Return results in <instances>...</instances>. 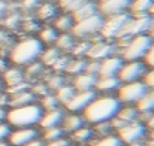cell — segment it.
I'll return each instance as SVG.
<instances>
[{
	"instance_id": "1",
	"label": "cell",
	"mask_w": 154,
	"mask_h": 146,
	"mask_svg": "<svg viewBox=\"0 0 154 146\" xmlns=\"http://www.w3.org/2000/svg\"><path fill=\"white\" fill-rule=\"evenodd\" d=\"M121 103L115 96H96L90 101V104L82 110V116L88 124H100L109 122L120 110Z\"/></svg>"
},
{
	"instance_id": "2",
	"label": "cell",
	"mask_w": 154,
	"mask_h": 146,
	"mask_svg": "<svg viewBox=\"0 0 154 146\" xmlns=\"http://www.w3.org/2000/svg\"><path fill=\"white\" fill-rule=\"evenodd\" d=\"M44 113V109L38 103H30L24 106H17L12 107L11 110L6 112V121L9 125L15 128H23V127H35L39 124V119Z\"/></svg>"
},
{
	"instance_id": "3",
	"label": "cell",
	"mask_w": 154,
	"mask_h": 146,
	"mask_svg": "<svg viewBox=\"0 0 154 146\" xmlns=\"http://www.w3.org/2000/svg\"><path fill=\"white\" fill-rule=\"evenodd\" d=\"M44 51V43L38 37H26L14 45L11 60L17 66H27L35 63Z\"/></svg>"
},
{
	"instance_id": "4",
	"label": "cell",
	"mask_w": 154,
	"mask_h": 146,
	"mask_svg": "<svg viewBox=\"0 0 154 146\" xmlns=\"http://www.w3.org/2000/svg\"><path fill=\"white\" fill-rule=\"evenodd\" d=\"M120 42V57L123 61H136L144 60L148 49L153 45V37L150 34H139L133 36L127 40H118Z\"/></svg>"
},
{
	"instance_id": "5",
	"label": "cell",
	"mask_w": 154,
	"mask_h": 146,
	"mask_svg": "<svg viewBox=\"0 0 154 146\" xmlns=\"http://www.w3.org/2000/svg\"><path fill=\"white\" fill-rule=\"evenodd\" d=\"M154 22V16L147 13V15H130L127 22L124 24L121 33L115 40H127L133 36L139 34H148Z\"/></svg>"
},
{
	"instance_id": "6",
	"label": "cell",
	"mask_w": 154,
	"mask_h": 146,
	"mask_svg": "<svg viewBox=\"0 0 154 146\" xmlns=\"http://www.w3.org/2000/svg\"><path fill=\"white\" fill-rule=\"evenodd\" d=\"M103 18L99 12L91 15V16H87L84 19H79V21H75L73 27H72V36L73 37H79V39H84V37H90V36H94V34H99L100 28H102L103 24Z\"/></svg>"
},
{
	"instance_id": "7",
	"label": "cell",
	"mask_w": 154,
	"mask_h": 146,
	"mask_svg": "<svg viewBox=\"0 0 154 146\" xmlns=\"http://www.w3.org/2000/svg\"><path fill=\"white\" fill-rule=\"evenodd\" d=\"M148 91L144 81H135V82H126L121 84L117 90V98L121 104H136L142 96Z\"/></svg>"
},
{
	"instance_id": "8",
	"label": "cell",
	"mask_w": 154,
	"mask_h": 146,
	"mask_svg": "<svg viewBox=\"0 0 154 146\" xmlns=\"http://www.w3.org/2000/svg\"><path fill=\"white\" fill-rule=\"evenodd\" d=\"M130 13L126 12V13H118V15H112V16H105L103 18V24L102 28L99 31V36L102 39L106 40H112V39H117L118 34L121 33L124 24L127 22Z\"/></svg>"
},
{
	"instance_id": "9",
	"label": "cell",
	"mask_w": 154,
	"mask_h": 146,
	"mask_svg": "<svg viewBox=\"0 0 154 146\" xmlns=\"http://www.w3.org/2000/svg\"><path fill=\"white\" fill-rule=\"evenodd\" d=\"M147 72V64L142 60H136V61H124L117 78L120 79L121 84L126 82H135V81H141L144 78Z\"/></svg>"
},
{
	"instance_id": "10",
	"label": "cell",
	"mask_w": 154,
	"mask_h": 146,
	"mask_svg": "<svg viewBox=\"0 0 154 146\" xmlns=\"http://www.w3.org/2000/svg\"><path fill=\"white\" fill-rule=\"evenodd\" d=\"M147 133V127L144 122H141L139 119L138 121H133V122H129L126 124L124 127H121L118 130V137L123 143H127V145H135L138 143Z\"/></svg>"
},
{
	"instance_id": "11",
	"label": "cell",
	"mask_w": 154,
	"mask_h": 146,
	"mask_svg": "<svg viewBox=\"0 0 154 146\" xmlns=\"http://www.w3.org/2000/svg\"><path fill=\"white\" fill-rule=\"evenodd\" d=\"M96 96H97V94H96L94 90H90V91H76V93L73 94V97L64 104V107H66L69 112H72V113L82 112Z\"/></svg>"
},
{
	"instance_id": "12",
	"label": "cell",
	"mask_w": 154,
	"mask_h": 146,
	"mask_svg": "<svg viewBox=\"0 0 154 146\" xmlns=\"http://www.w3.org/2000/svg\"><path fill=\"white\" fill-rule=\"evenodd\" d=\"M132 0H103L97 4L99 13L102 16H112L118 13H126L129 10Z\"/></svg>"
},
{
	"instance_id": "13",
	"label": "cell",
	"mask_w": 154,
	"mask_h": 146,
	"mask_svg": "<svg viewBox=\"0 0 154 146\" xmlns=\"http://www.w3.org/2000/svg\"><path fill=\"white\" fill-rule=\"evenodd\" d=\"M36 137H39V133L35 127H23V128H17V130L11 131L8 139H9V145L26 146L29 142H32Z\"/></svg>"
},
{
	"instance_id": "14",
	"label": "cell",
	"mask_w": 154,
	"mask_h": 146,
	"mask_svg": "<svg viewBox=\"0 0 154 146\" xmlns=\"http://www.w3.org/2000/svg\"><path fill=\"white\" fill-rule=\"evenodd\" d=\"M123 63L124 61L120 55H109V57L103 58V60H100L97 76H117Z\"/></svg>"
},
{
	"instance_id": "15",
	"label": "cell",
	"mask_w": 154,
	"mask_h": 146,
	"mask_svg": "<svg viewBox=\"0 0 154 146\" xmlns=\"http://www.w3.org/2000/svg\"><path fill=\"white\" fill-rule=\"evenodd\" d=\"M135 107L139 112V118L138 119L145 124L148 121V118L151 116V113H154V90H148L142 96V98L135 104Z\"/></svg>"
},
{
	"instance_id": "16",
	"label": "cell",
	"mask_w": 154,
	"mask_h": 146,
	"mask_svg": "<svg viewBox=\"0 0 154 146\" xmlns=\"http://www.w3.org/2000/svg\"><path fill=\"white\" fill-rule=\"evenodd\" d=\"M64 118V113L60 107H54V109H50V110H44L41 119H39V125L47 130V128H52V127H58L61 124Z\"/></svg>"
},
{
	"instance_id": "17",
	"label": "cell",
	"mask_w": 154,
	"mask_h": 146,
	"mask_svg": "<svg viewBox=\"0 0 154 146\" xmlns=\"http://www.w3.org/2000/svg\"><path fill=\"white\" fill-rule=\"evenodd\" d=\"M114 51H115L114 46L109 45V43H106V42H103V39H102V40L94 42V43L90 45V48L87 51V57H88L90 60H97V61H100V60L109 57V55H114Z\"/></svg>"
},
{
	"instance_id": "18",
	"label": "cell",
	"mask_w": 154,
	"mask_h": 146,
	"mask_svg": "<svg viewBox=\"0 0 154 146\" xmlns=\"http://www.w3.org/2000/svg\"><path fill=\"white\" fill-rule=\"evenodd\" d=\"M96 81H97V76L82 72V73H78L73 76L72 87L75 88V91H90V90H94Z\"/></svg>"
},
{
	"instance_id": "19",
	"label": "cell",
	"mask_w": 154,
	"mask_h": 146,
	"mask_svg": "<svg viewBox=\"0 0 154 146\" xmlns=\"http://www.w3.org/2000/svg\"><path fill=\"white\" fill-rule=\"evenodd\" d=\"M120 85H121V82H120V79L117 76H97L94 90L108 94V93L117 91Z\"/></svg>"
},
{
	"instance_id": "20",
	"label": "cell",
	"mask_w": 154,
	"mask_h": 146,
	"mask_svg": "<svg viewBox=\"0 0 154 146\" xmlns=\"http://www.w3.org/2000/svg\"><path fill=\"white\" fill-rule=\"evenodd\" d=\"M84 125H85V119L79 113H70V115L64 116L61 121V128H63V131H67V133H73Z\"/></svg>"
},
{
	"instance_id": "21",
	"label": "cell",
	"mask_w": 154,
	"mask_h": 146,
	"mask_svg": "<svg viewBox=\"0 0 154 146\" xmlns=\"http://www.w3.org/2000/svg\"><path fill=\"white\" fill-rule=\"evenodd\" d=\"M97 12H99L97 4L93 3V1H90V0H85V1H84L75 12H72L70 15L73 16L75 21H79V19H84V18H87V16H91V15H94V13H97Z\"/></svg>"
},
{
	"instance_id": "22",
	"label": "cell",
	"mask_w": 154,
	"mask_h": 146,
	"mask_svg": "<svg viewBox=\"0 0 154 146\" xmlns=\"http://www.w3.org/2000/svg\"><path fill=\"white\" fill-rule=\"evenodd\" d=\"M153 3L154 0H132L130 6H129L130 15H147V13H150Z\"/></svg>"
},
{
	"instance_id": "23",
	"label": "cell",
	"mask_w": 154,
	"mask_h": 146,
	"mask_svg": "<svg viewBox=\"0 0 154 146\" xmlns=\"http://www.w3.org/2000/svg\"><path fill=\"white\" fill-rule=\"evenodd\" d=\"M73 24H75V19H73V16H72L70 13H69V15H60V16H57L55 21H54V28H55L57 31L67 33V31L72 30Z\"/></svg>"
},
{
	"instance_id": "24",
	"label": "cell",
	"mask_w": 154,
	"mask_h": 146,
	"mask_svg": "<svg viewBox=\"0 0 154 146\" xmlns=\"http://www.w3.org/2000/svg\"><path fill=\"white\" fill-rule=\"evenodd\" d=\"M115 116L120 118L121 121H124V122L127 124V122L138 121V118H139V112H138V109H136L135 106L127 104L126 107H120V110H118V113H117Z\"/></svg>"
},
{
	"instance_id": "25",
	"label": "cell",
	"mask_w": 154,
	"mask_h": 146,
	"mask_svg": "<svg viewBox=\"0 0 154 146\" xmlns=\"http://www.w3.org/2000/svg\"><path fill=\"white\" fill-rule=\"evenodd\" d=\"M11 106L12 107H17V106H24V104H30V103H35V94L29 90L26 91H21L18 94H14L11 98Z\"/></svg>"
},
{
	"instance_id": "26",
	"label": "cell",
	"mask_w": 154,
	"mask_h": 146,
	"mask_svg": "<svg viewBox=\"0 0 154 146\" xmlns=\"http://www.w3.org/2000/svg\"><path fill=\"white\" fill-rule=\"evenodd\" d=\"M93 130L90 128V127H81V128H78L76 131H73L72 133V140H75V142H79V143H84V142H88L91 137H93Z\"/></svg>"
},
{
	"instance_id": "27",
	"label": "cell",
	"mask_w": 154,
	"mask_h": 146,
	"mask_svg": "<svg viewBox=\"0 0 154 146\" xmlns=\"http://www.w3.org/2000/svg\"><path fill=\"white\" fill-rule=\"evenodd\" d=\"M75 93H76V91H75V88H73L72 85H63V87H60V88L57 90L55 97H57V100H58V103L66 104L70 98L73 97Z\"/></svg>"
},
{
	"instance_id": "28",
	"label": "cell",
	"mask_w": 154,
	"mask_h": 146,
	"mask_svg": "<svg viewBox=\"0 0 154 146\" xmlns=\"http://www.w3.org/2000/svg\"><path fill=\"white\" fill-rule=\"evenodd\" d=\"M91 146H123V142L115 134H106L99 137L96 142H93Z\"/></svg>"
},
{
	"instance_id": "29",
	"label": "cell",
	"mask_w": 154,
	"mask_h": 146,
	"mask_svg": "<svg viewBox=\"0 0 154 146\" xmlns=\"http://www.w3.org/2000/svg\"><path fill=\"white\" fill-rule=\"evenodd\" d=\"M57 36H58V31H57L54 27H44V28L41 30L38 39H39L42 43H54L55 39H57Z\"/></svg>"
},
{
	"instance_id": "30",
	"label": "cell",
	"mask_w": 154,
	"mask_h": 146,
	"mask_svg": "<svg viewBox=\"0 0 154 146\" xmlns=\"http://www.w3.org/2000/svg\"><path fill=\"white\" fill-rule=\"evenodd\" d=\"M55 45H57V49H72L75 46V43H73V36L69 34V33H61V34L57 36Z\"/></svg>"
},
{
	"instance_id": "31",
	"label": "cell",
	"mask_w": 154,
	"mask_h": 146,
	"mask_svg": "<svg viewBox=\"0 0 154 146\" xmlns=\"http://www.w3.org/2000/svg\"><path fill=\"white\" fill-rule=\"evenodd\" d=\"M5 79L9 87H14V85H18L23 82V73L18 69H9L5 75Z\"/></svg>"
},
{
	"instance_id": "32",
	"label": "cell",
	"mask_w": 154,
	"mask_h": 146,
	"mask_svg": "<svg viewBox=\"0 0 154 146\" xmlns=\"http://www.w3.org/2000/svg\"><path fill=\"white\" fill-rule=\"evenodd\" d=\"M38 15L41 19H50V18H54L57 15V7L51 4V3H44L39 10H38Z\"/></svg>"
},
{
	"instance_id": "33",
	"label": "cell",
	"mask_w": 154,
	"mask_h": 146,
	"mask_svg": "<svg viewBox=\"0 0 154 146\" xmlns=\"http://www.w3.org/2000/svg\"><path fill=\"white\" fill-rule=\"evenodd\" d=\"M84 69H85V61H84V60H73V61H67L64 70H66L67 73L78 75V73H82Z\"/></svg>"
},
{
	"instance_id": "34",
	"label": "cell",
	"mask_w": 154,
	"mask_h": 146,
	"mask_svg": "<svg viewBox=\"0 0 154 146\" xmlns=\"http://www.w3.org/2000/svg\"><path fill=\"white\" fill-rule=\"evenodd\" d=\"M63 128L58 125V127H52V128H47L44 131V140L48 143V142H52V140H57L60 137H63Z\"/></svg>"
},
{
	"instance_id": "35",
	"label": "cell",
	"mask_w": 154,
	"mask_h": 146,
	"mask_svg": "<svg viewBox=\"0 0 154 146\" xmlns=\"http://www.w3.org/2000/svg\"><path fill=\"white\" fill-rule=\"evenodd\" d=\"M41 57H42V60H44V63H45V64L52 66V64L58 60L60 54H58V49L57 48H50V49H47V51H42Z\"/></svg>"
},
{
	"instance_id": "36",
	"label": "cell",
	"mask_w": 154,
	"mask_h": 146,
	"mask_svg": "<svg viewBox=\"0 0 154 146\" xmlns=\"http://www.w3.org/2000/svg\"><path fill=\"white\" fill-rule=\"evenodd\" d=\"M41 106H42L44 110H50V109H54V107H58V100L55 97V94H54V96H51V94H45L44 98H42Z\"/></svg>"
},
{
	"instance_id": "37",
	"label": "cell",
	"mask_w": 154,
	"mask_h": 146,
	"mask_svg": "<svg viewBox=\"0 0 154 146\" xmlns=\"http://www.w3.org/2000/svg\"><path fill=\"white\" fill-rule=\"evenodd\" d=\"M84 1H85V0H60V6L72 13V12H75Z\"/></svg>"
},
{
	"instance_id": "38",
	"label": "cell",
	"mask_w": 154,
	"mask_h": 146,
	"mask_svg": "<svg viewBox=\"0 0 154 146\" xmlns=\"http://www.w3.org/2000/svg\"><path fill=\"white\" fill-rule=\"evenodd\" d=\"M99 66H100V61H97V60H91V61L85 63V69H84V72L97 76V73H99Z\"/></svg>"
},
{
	"instance_id": "39",
	"label": "cell",
	"mask_w": 154,
	"mask_h": 146,
	"mask_svg": "<svg viewBox=\"0 0 154 146\" xmlns=\"http://www.w3.org/2000/svg\"><path fill=\"white\" fill-rule=\"evenodd\" d=\"M142 81H144V84L147 85L148 90H154V67H151L150 70L145 72Z\"/></svg>"
},
{
	"instance_id": "40",
	"label": "cell",
	"mask_w": 154,
	"mask_h": 146,
	"mask_svg": "<svg viewBox=\"0 0 154 146\" xmlns=\"http://www.w3.org/2000/svg\"><path fill=\"white\" fill-rule=\"evenodd\" d=\"M64 85V81H63V78L61 76H51L50 78V81H48V87L52 88V90H58L60 87H63Z\"/></svg>"
},
{
	"instance_id": "41",
	"label": "cell",
	"mask_w": 154,
	"mask_h": 146,
	"mask_svg": "<svg viewBox=\"0 0 154 146\" xmlns=\"http://www.w3.org/2000/svg\"><path fill=\"white\" fill-rule=\"evenodd\" d=\"M9 134H11V125L5 124V122H0V140L8 139Z\"/></svg>"
},
{
	"instance_id": "42",
	"label": "cell",
	"mask_w": 154,
	"mask_h": 146,
	"mask_svg": "<svg viewBox=\"0 0 154 146\" xmlns=\"http://www.w3.org/2000/svg\"><path fill=\"white\" fill-rule=\"evenodd\" d=\"M144 63L147 66H150V67H154V42H153V45H151V48L148 49L145 58H144Z\"/></svg>"
},
{
	"instance_id": "43",
	"label": "cell",
	"mask_w": 154,
	"mask_h": 146,
	"mask_svg": "<svg viewBox=\"0 0 154 146\" xmlns=\"http://www.w3.org/2000/svg\"><path fill=\"white\" fill-rule=\"evenodd\" d=\"M90 45L91 43H81V45H75L73 48H72V51L76 54V55H79V54H84V55H87V51H88V48H90Z\"/></svg>"
},
{
	"instance_id": "44",
	"label": "cell",
	"mask_w": 154,
	"mask_h": 146,
	"mask_svg": "<svg viewBox=\"0 0 154 146\" xmlns=\"http://www.w3.org/2000/svg\"><path fill=\"white\" fill-rule=\"evenodd\" d=\"M70 145V142L67 140V139H64V137H60V139H57V140H52V142H48L45 146H69Z\"/></svg>"
},
{
	"instance_id": "45",
	"label": "cell",
	"mask_w": 154,
	"mask_h": 146,
	"mask_svg": "<svg viewBox=\"0 0 154 146\" xmlns=\"http://www.w3.org/2000/svg\"><path fill=\"white\" fill-rule=\"evenodd\" d=\"M26 146H45V143H44V140H42V139L36 137V139H33L32 142H29Z\"/></svg>"
},
{
	"instance_id": "46",
	"label": "cell",
	"mask_w": 154,
	"mask_h": 146,
	"mask_svg": "<svg viewBox=\"0 0 154 146\" xmlns=\"http://www.w3.org/2000/svg\"><path fill=\"white\" fill-rule=\"evenodd\" d=\"M145 124L148 125V128H154V113H151V116L148 118V121Z\"/></svg>"
},
{
	"instance_id": "47",
	"label": "cell",
	"mask_w": 154,
	"mask_h": 146,
	"mask_svg": "<svg viewBox=\"0 0 154 146\" xmlns=\"http://www.w3.org/2000/svg\"><path fill=\"white\" fill-rule=\"evenodd\" d=\"M3 119H6V110L0 107V122H3Z\"/></svg>"
},
{
	"instance_id": "48",
	"label": "cell",
	"mask_w": 154,
	"mask_h": 146,
	"mask_svg": "<svg viewBox=\"0 0 154 146\" xmlns=\"http://www.w3.org/2000/svg\"><path fill=\"white\" fill-rule=\"evenodd\" d=\"M151 37H153V40H154V22H153V27H151V30H150V33H148Z\"/></svg>"
},
{
	"instance_id": "49",
	"label": "cell",
	"mask_w": 154,
	"mask_h": 146,
	"mask_svg": "<svg viewBox=\"0 0 154 146\" xmlns=\"http://www.w3.org/2000/svg\"><path fill=\"white\" fill-rule=\"evenodd\" d=\"M0 146H11L9 142H5V140H0Z\"/></svg>"
},
{
	"instance_id": "50",
	"label": "cell",
	"mask_w": 154,
	"mask_h": 146,
	"mask_svg": "<svg viewBox=\"0 0 154 146\" xmlns=\"http://www.w3.org/2000/svg\"><path fill=\"white\" fill-rule=\"evenodd\" d=\"M151 131H150V137H151V140L154 142V128H150Z\"/></svg>"
},
{
	"instance_id": "51",
	"label": "cell",
	"mask_w": 154,
	"mask_h": 146,
	"mask_svg": "<svg viewBox=\"0 0 154 146\" xmlns=\"http://www.w3.org/2000/svg\"><path fill=\"white\" fill-rule=\"evenodd\" d=\"M150 15L154 16V3H153V6H151V9H150Z\"/></svg>"
},
{
	"instance_id": "52",
	"label": "cell",
	"mask_w": 154,
	"mask_h": 146,
	"mask_svg": "<svg viewBox=\"0 0 154 146\" xmlns=\"http://www.w3.org/2000/svg\"><path fill=\"white\" fill-rule=\"evenodd\" d=\"M3 7H5V6H3V3H0V13L3 12Z\"/></svg>"
},
{
	"instance_id": "53",
	"label": "cell",
	"mask_w": 154,
	"mask_h": 146,
	"mask_svg": "<svg viewBox=\"0 0 154 146\" xmlns=\"http://www.w3.org/2000/svg\"><path fill=\"white\" fill-rule=\"evenodd\" d=\"M97 1H99V3H100V1H103V0H97Z\"/></svg>"
}]
</instances>
